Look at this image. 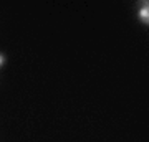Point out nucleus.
<instances>
[{
  "label": "nucleus",
  "instance_id": "1",
  "mask_svg": "<svg viewBox=\"0 0 149 142\" xmlns=\"http://www.w3.org/2000/svg\"><path fill=\"white\" fill-rule=\"evenodd\" d=\"M139 17H141V21L148 25V23H149V10H148V5L141 8V12H139Z\"/></svg>",
  "mask_w": 149,
  "mask_h": 142
},
{
  "label": "nucleus",
  "instance_id": "2",
  "mask_svg": "<svg viewBox=\"0 0 149 142\" xmlns=\"http://www.w3.org/2000/svg\"><path fill=\"white\" fill-rule=\"evenodd\" d=\"M3 63H5V58H3V55H0V66H2Z\"/></svg>",
  "mask_w": 149,
  "mask_h": 142
}]
</instances>
